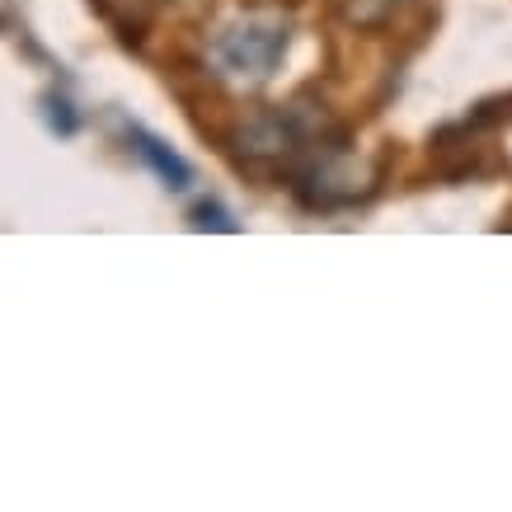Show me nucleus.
Instances as JSON below:
<instances>
[{
	"instance_id": "f257e3e1",
	"label": "nucleus",
	"mask_w": 512,
	"mask_h": 512,
	"mask_svg": "<svg viewBox=\"0 0 512 512\" xmlns=\"http://www.w3.org/2000/svg\"><path fill=\"white\" fill-rule=\"evenodd\" d=\"M296 19L282 5H240L207 33V71L235 94H259L273 85L278 66L292 52Z\"/></svg>"
},
{
	"instance_id": "f03ea898",
	"label": "nucleus",
	"mask_w": 512,
	"mask_h": 512,
	"mask_svg": "<svg viewBox=\"0 0 512 512\" xmlns=\"http://www.w3.org/2000/svg\"><path fill=\"white\" fill-rule=\"evenodd\" d=\"M292 188L306 207H320V212H334V207H353L376 188V170L357 156L348 141L339 137H320L301 156V165L292 170Z\"/></svg>"
},
{
	"instance_id": "7ed1b4c3",
	"label": "nucleus",
	"mask_w": 512,
	"mask_h": 512,
	"mask_svg": "<svg viewBox=\"0 0 512 512\" xmlns=\"http://www.w3.org/2000/svg\"><path fill=\"white\" fill-rule=\"evenodd\" d=\"M325 137L315 123H306L296 109H268L259 118L235 127V160L249 170H287L292 174L301 165V156L311 151L315 141Z\"/></svg>"
},
{
	"instance_id": "20e7f679",
	"label": "nucleus",
	"mask_w": 512,
	"mask_h": 512,
	"mask_svg": "<svg viewBox=\"0 0 512 512\" xmlns=\"http://www.w3.org/2000/svg\"><path fill=\"white\" fill-rule=\"evenodd\" d=\"M132 151H137V156L146 160V165H151V170H156L170 188H188V179H193V174H188V165H184L179 156H174L170 146H160V141L151 137V132L132 127Z\"/></svg>"
},
{
	"instance_id": "39448f33",
	"label": "nucleus",
	"mask_w": 512,
	"mask_h": 512,
	"mask_svg": "<svg viewBox=\"0 0 512 512\" xmlns=\"http://www.w3.org/2000/svg\"><path fill=\"white\" fill-rule=\"evenodd\" d=\"M334 10L348 29H362V33H376L386 29L395 10H400V0H334Z\"/></svg>"
}]
</instances>
